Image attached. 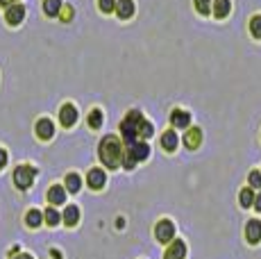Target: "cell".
Returning <instances> with one entry per match:
<instances>
[{
    "label": "cell",
    "mask_w": 261,
    "mask_h": 259,
    "mask_svg": "<svg viewBox=\"0 0 261 259\" xmlns=\"http://www.w3.org/2000/svg\"><path fill=\"white\" fill-rule=\"evenodd\" d=\"M23 18H25V7H23V5L14 3L5 9V21H7L9 25H18V23H23Z\"/></svg>",
    "instance_id": "cell-5"
},
{
    "label": "cell",
    "mask_w": 261,
    "mask_h": 259,
    "mask_svg": "<svg viewBox=\"0 0 261 259\" xmlns=\"http://www.w3.org/2000/svg\"><path fill=\"white\" fill-rule=\"evenodd\" d=\"M37 178V168L35 166H16V170H14V184H16V189H21V191H25V189L32 187V182H35Z\"/></svg>",
    "instance_id": "cell-3"
},
{
    "label": "cell",
    "mask_w": 261,
    "mask_h": 259,
    "mask_svg": "<svg viewBox=\"0 0 261 259\" xmlns=\"http://www.w3.org/2000/svg\"><path fill=\"white\" fill-rule=\"evenodd\" d=\"M100 125H103V111H100V109H93V111L89 114V128H91V130H98Z\"/></svg>",
    "instance_id": "cell-24"
},
{
    "label": "cell",
    "mask_w": 261,
    "mask_h": 259,
    "mask_svg": "<svg viewBox=\"0 0 261 259\" xmlns=\"http://www.w3.org/2000/svg\"><path fill=\"white\" fill-rule=\"evenodd\" d=\"M35 130H37V136H39L41 141L52 139V134H55V125H52V121H50V119H39Z\"/></svg>",
    "instance_id": "cell-9"
},
{
    "label": "cell",
    "mask_w": 261,
    "mask_h": 259,
    "mask_svg": "<svg viewBox=\"0 0 261 259\" xmlns=\"http://www.w3.org/2000/svg\"><path fill=\"white\" fill-rule=\"evenodd\" d=\"M14 3H18V0H0V5H5V7H9V5H14Z\"/></svg>",
    "instance_id": "cell-34"
},
{
    "label": "cell",
    "mask_w": 261,
    "mask_h": 259,
    "mask_svg": "<svg viewBox=\"0 0 261 259\" xmlns=\"http://www.w3.org/2000/svg\"><path fill=\"white\" fill-rule=\"evenodd\" d=\"M61 7H64L61 0H43V12H46V16H50V18L59 16Z\"/></svg>",
    "instance_id": "cell-19"
},
{
    "label": "cell",
    "mask_w": 261,
    "mask_h": 259,
    "mask_svg": "<svg viewBox=\"0 0 261 259\" xmlns=\"http://www.w3.org/2000/svg\"><path fill=\"white\" fill-rule=\"evenodd\" d=\"M154 237L161 243H171L175 239V225L171 221H159L157 227H154Z\"/></svg>",
    "instance_id": "cell-4"
},
{
    "label": "cell",
    "mask_w": 261,
    "mask_h": 259,
    "mask_svg": "<svg viewBox=\"0 0 261 259\" xmlns=\"http://www.w3.org/2000/svg\"><path fill=\"white\" fill-rule=\"evenodd\" d=\"M59 123L64 125V128H73L77 123V109L75 105H71V102H66L64 107L59 109Z\"/></svg>",
    "instance_id": "cell-6"
},
{
    "label": "cell",
    "mask_w": 261,
    "mask_h": 259,
    "mask_svg": "<svg viewBox=\"0 0 261 259\" xmlns=\"http://www.w3.org/2000/svg\"><path fill=\"white\" fill-rule=\"evenodd\" d=\"M86 182H89L91 189H103L105 182H107V175H105L103 168H91L89 175H86Z\"/></svg>",
    "instance_id": "cell-11"
},
{
    "label": "cell",
    "mask_w": 261,
    "mask_h": 259,
    "mask_svg": "<svg viewBox=\"0 0 261 259\" xmlns=\"http://www.w3.org/2000/svg\"><path fill=\"white\" fill-rule=\"evenodd\" d=\"M5 166H7V153H5V150L0 148V170H3Z\"/></svg>",
    "instance_id": "cell-31"
},
{
    "label": "cell",
    "mask_w": 261,
    "mask_h": 259,
    "mask_svg": "<svg viewBox=\"0 0 261 259\" xmlns=\"http://www.w3.org/2000/svg\"><path fill=\"white\" fill-rule=\"evenodd\" d=\"M9 259H32V257L25 255V252H12V255H9Z\"/></svg>",
    "instance_id": "cell-32"
},
{
    "label": "cell",
    "mask_w": 261,
    "mask_h": 259,
    "mask_svg": "<svg viewBox=\"0 0 261 259\" xmlns=\"http://www.w3.org/2000/svg\"><path fill=\"white\" fill-rule=\"evenodd\" d=\"M252 205L261 212V193H254V203H252Z\"/></svg>",
    "instance_id": "cell-33"
},
{
    "label": "cell",
    "mask_w": 261,
    "mask_h": 259,
    "mask_svg": "<svg viewBox=\"0 0 261 259\" xmlns=\"http://www.w3.org/2000/svg\"><path fill=\"white\" fill-rule=\"evenodd\" d=\"M114 12L118 14L120 21H127V18L134 16V0H116Z\"/></svg>",
    "instance_id": "cell-10"
},
{
    "label": "cell",
    "mask_w": 261,
    "mask_h": 259,
    "mask_svg": "<svg viewBox=\"0 0 261 259\" xmlns=\"http://www.w3.org/2000/svg\"><path fill=\"white\" fill-rule=\"evenodd\" d=\"M200 141H202V130L200 128H193V130H188L186 132V136H184V146L188 150H195L198 146H200Z\"/></svg>",
    "instance_id": "cell-14"
},
{
    "label": "cell",
    "mask_w": 261,
    "mask_h": 259,
    "mask_svg": "<svg viewBox=\"0 0 261 259\" xmlns=\"http://www.w3.org/2000/svg\"><path fill=\"white\" fill-rule=\"evenodd\" d=\"M61 221H64L69 227L77 225V221H80V209H77L75 205H69V207H66V212L61 214Z\"/></svg>",
    "instance_id": "cell-17"
},
{
    "label": "cell",
    "mask_w": 261,
    "mask_h": 259,
    "mask_svg": "<svg viewBox=\"0 0 261 259\" xmlns=\"http://www.w3.org/2000/svg\"><path fill=\"white\" fill-rule=\"evenodd\" d=\"M239 203H241V207H252V203H254V191L252 189H241V193H239Z\"/></svg>",
    "instance_id": "cell-22"
},
{
    "label": "cell",
    "mask_w": 261,
    "mask_h": 259,
    "mask_svg": "<svg viewBox=\"0 0 261 259\" xmlns=\"http://www.w3.org/2000/svg\"><path fill=\"white\" fill-rule=\"evenodd\" d=\"M125 148H127V153L132 155L137 162H143V159H148V155H150V148H148L146 141H134V143L125 146Z\"/></svg>",
    "instance_id": "cell-8"
},
{
    "label": "cell",
    "mask_w": 261,
    "mask_h": 259,
    "mask_svg": "<svg viewBox=\"0 0 261 259\" xmlns=\"http://www.w3.org/2000/svg\"><path fill=\"white\" fill-rule=\"evenodd\" d=\"M152 125H150L148 123V121L146 119H143L141 121V125H139V139H150V136H152Z\"/></svg>",
    "instance_id": "cell-26"
},
{
    "label": "cell",
    "mask_w": 261,
    "mask_h": 259,
    "mask_svg": "<svg viewBox=\"0 0 261 259\" xmlns=\"http://www.w3.org/2000/svg\"><path fill=\"white\" fill-rule=\"evenodd\" d=\"M214 16L216 18H225L230 16V9H232V3L230 0H214Z\"/></svg>",
    "instance_id": "cell-18"
},
{
    "label": "cell",
    "mask_w": 261,
    "mask_h": 259,
    "mask_svg": "<svg viewBox=\"0 0 261 259\" xmlns=\"http://www.w3.org/2000/svg\"><path fill=\"white\" fill-rule=\"evenodd\" d=\"M250 187H252V189L261 187V173H259V170H252V173H250Z\"/></svg>",
    "instance_id": "cell-29"
},
{
    "label": "cell",
    "mask_w": 261,
    "mask_h": 259,
    "mask_svg": "<svg viewBox=\"0 0 261 259\" xmlns=\"http://www.w3.org/2000/svg\"><path fill=\"white\" fill-rule=\"evenodd\" d=\"M250 32H252L254 39H261V14L252 16V21H250Z\"/></svg>",
    "instance_id": "cell-25"
},
{
    "label": "cell",
    "mask_w": 261,
    "mask_h": 259,
    "mask_svg": "<svg viewBox=\"0 0 261 259\" xmlns=\"http://www.w3.org/2000/svg\"><path fill=\"white\" fill-rule=\"evenodd\" d=\"M98 7H100V12L109 14V12H114V7H116V0H98Z\"/></svg>",
    "instance_id": "cell-28"
},
{
    "label": "cell",
    "mask_w": 261,
    "mask_h": 259,
    "mask_svg": "<svg viewBox=\"0 0 261 259\" xmlns=\"http://www.w3.org/2000/svg\"><path fill=\"white\" fill-rule=\"evenodd\" d=\"M52 257H55V259H61V255H59L57 250H52Z\"/></svg>",
    "instance_id": "cell-35"
},
{
    "label": "cell",
    "mask_w": 261,
    "mask_h": 259,
    "mask_svg": "<svg viewBox=\"0 0 261 259\" xmlns=\"http://www.w3.org/2000/svg\"><path fill=\"white\" fill-rule=\"evenodd\" d=\"M245 239L250 243L261 241V221H248V225H245Z\"/></svg>",
    "instance_id": "cell-13"
},
{
    "label": "cell",
    "mask_w": 261,
    "mask_h": 259,
    "mask_svg": "<svg viewBox=\"0 0 261 259\" xmlns=\"http://www.w3.org/2000/svg\"><path fill=\"white\" fill-rule=\"evenodd\" d=\"M82 189V178L77 173H69L66 175V191L71 193H77Z\"/></svg>",
    "instance_id": "cell-20"
},
{
    "label": "cell",
    "mask_w": 261,
    "mask_h": 259,
    "mask_svg": "<svg viewBox=\"0 0 261 259\" xmlns=\"http://www.w3.org/2000/svg\"><path fill=\"white\" fill-rule=\"evenodd\" d=\"M41 221H43V212H39V209H30V212H27L25 223L30 227H39L41 225Z\"/></svg>",
    "instance_id": "cell-23"
},
{
    "label": "cell",
    "mask_w": 261,
    "mask_h": 259,
    "mask_svg": "<svg viewBox=\"0 0 261 259\" xmlns=\"http://www.w3.org/2000/svg\"><path fill=\"white\" fill-rule=\"evenodd\" d=\"M141 121H143V114L139 109H132L123 119V123H120V136H123L125 146L139 141V125H141Z\"/></svg>",
    "instance_id": "cell-2"
},
{
    "label": "cell",
    "mask_w": 261,
    "mask_h": 259,
    "mask_svg": "<svg viewBox=\"0 0 261 259\" xmlns=\"http://www.w3.org/2000/svg\"><path fill=\"white\" fill-rule=\"evenodd\" d=\"M195 9L202 16H207V14L211 12V0H195Z\"/></svg>",
    "instance_id": "cell-27"
},
{
    "label": "cell",
    "mask_w": 261,
    "mask_h": 259,
    "mask_svg": "<svg viewBox=\"0 0 261 259\" xmlns=\"http://www.w3.org/2000/svg\"><path fill=\"white\" fill-rule=\"evenodd\" d=\"M184 257H186V243L182 239H173L164 259H184Z\"/></svg>",
    "instance_id": "cell-7"
},
{
    "label": "cell",
    "mask_w": 261,
    "mask_h": 259,
    "mask_svg": "<svg viewBox=\"0 0 261 259\" xmlns=\"http://www.w3.org/2000/svg\"><path fill=\"white\" fill-rule=\"evenodd\" d=\"M43 221H46L48 225H52V227H55V225H59V221H61V214L57 212L55 207H48L46 212H43Z\"/></svg>",
    "instance_id": "cell-21"
},
{
    "label": "cell",
    "mask_w": 261,
    "mask_h": 259,
    "mask_svg": "<svg viewBox=\"0 0 261 259\" xmlns=\"http://www.w3.org/2000/svg\"><path fill=\"white\" fill-rule=\"evenodd\" d=\"M59 16H61V21H71V18H73V9H71V7H61Z\"/></svg>",
    "instance_id": "cell-30"
},
{
    "label": "cell",
    "mask_w": 261,
    "mask_h": 259,
    "mask_svg": "<svg viewBox=\"0 0 261 259\" xmlns=\"http://www.w3.org/2000/svg\"><path fill=\"white\" fill-rule=\"evenodd\" d=\"M177 143H180V139H177L175 130H166V132L161 134V146H164V150L173 153V150L177 148Z\"/></svg>",
    "instance_id": "cell-16"
},
{
    "label": "cell",
    "mask_w": 261,
    "mask_h": 259,
    "mask_svg": "<svg viewBox=\"0 0 261 259\" xmlns=\"http://www.w3.org/2000/svg\"><path fill=\"white\" fill-rule=\"evenodd\" d=\"M48 200H50L52 205H64L66 203V189L59 187V184L50 187V189H48Z\"/></svg>",
    "instance_id": "cell-15"
},
{
    "label": "cell",
    "mask_w": 261,
    "mask_h": 259,
    "mask_svg": "<svg viewBox=\"0 0 261 259\" xmlns=\"http://www.w3.org/2000/svg\"><path fill=\"white\" fill-rule=\"evenodd\" d=\"M171 123H173V128H188L191 125V114L184 109H173Z\"/></svg>",
    "instance_id": "cell-12"
},
{
    "label": "cell",
    "mask_w": 261,
    "mask_h": 259,
    "mask_svg": "<svg viewBox=\"0 0 261 259\" xmlns=\"http://www.w3.org/2000/svg\"><path fill=\"white\" fill-rule=\"evenodd\" d=\"M123 153H125V146L118 136L107 134L98 146V155H100V162H103L107 168H118L120 162H123Z\"/></svg>",
    "instance_id": "cell-1"
}]
</instances>
